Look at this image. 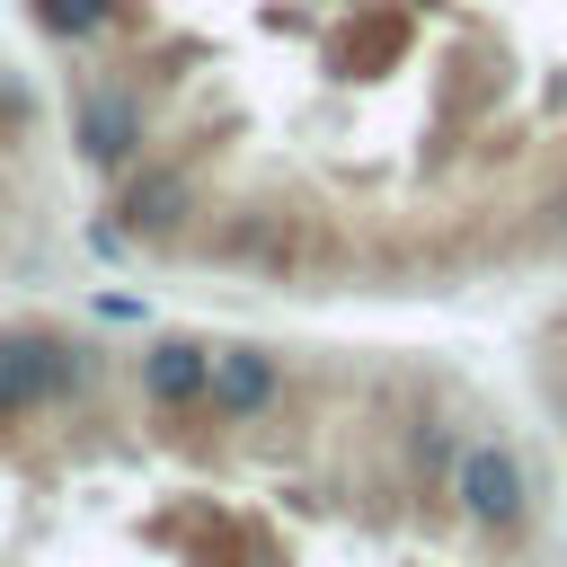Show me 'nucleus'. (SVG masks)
Returning <instances> with one entry per match:
<instances>
[{"label": "nucleus", "instance_id": "f257e3e1", "mask_svg": "<svg viewBox=\"0 0 567 567\" xmlns=\"http://www.w3.org/2000/svg\"><path fill=\"white\" fill-rule=\"evenodd\" d=\"M452 505H461V523L470 532H487V540H514L523 523H532V470H523V452L514 443H496V434H470L461 443V461H452V487H443Z\"/></svg>", "mask_w": 567, "mask_h": 567}, {"label": "nucleus", "instance_id": "1a4fd4ad", "mask_svg": "<svg viewBox=\"0 0 567 567\" xmlns=\"http://www.w3.org/2000/svg\"><path fill=\"white\" fill-rule=\"evenodd\" d=\"M549 239H558V248H567V186H558V195H549Z\"/></svg>", "mask_w": 567, "mask_h": 567}, {"label": "nucleus", "instance_id": "20e7f679", "mask_svg": "<svg viewBox=\"0 0 567 567\" xmlns=\"http://www.w3.org/2000/svg\"><path fill=\"white\" fill-rule=\"evenodd\" d=\"M275 399H284V354H275V346H248V337L213 346V399H204V416H221V425H266Z\"/></svg>", "mask_w": 567, "mask_h": 567}, {"label": "nucleus", "instance_id": "0eeeda50", "mask_svg": "<svg viewBox=\"0 0 567 567\" xmlns=\"http://www.w3.org/2000/svg\"><path fill=\"white\" fill-rule=\"evenodd\" d=\"M35 9V27L53 35V44H89V35H106V18H115V0H27Z\"/></svg>", "mask_w": 567, "mask_h": 567}, {"label": "nucleus", "instance_id": "39448f33", "mask_svg": "<svg viewBox=\"0 0 567 567\" xmlns=\"http://www.w3.org/2000/svg\"><path fill=\"white\" fill-rule=\"evenodd\" d=\"M115 221H124V239H177V230L195 221V177L168 168V159L124 168V186H115Z\"/></svg>", "mask_w": 567, "mask_h": 567}, {"label": "nucleus", "instance_id": "f03ea898", "mask_svg": "<svg viewBox=\"0 0 567 567\" xmlns=\"http://www.w3.org/2000/svg\"><path fill=\"white\" fill-rule=\"evenodd\" d=\"M89 381V346L62 328H0V425H27L35 408H62Z\"/></svg>", "mask_w": 567, "mask_h": 567}, {"label": "nucleus", "instance_id": "423d86ee", "mask_svg": "<svg viewBox=\"0 0 567 567\" xmlns=\"http://www.w3.org/2000/svg\"><path fill=\"white\" fill-rule=\"evenodd\" d=\"M133 381H142L151 416H195L213 399V346L204 337H151L142 363H133Z\"/></svg>", "mask_w": 567, "mask_h": 567}, {"label": "nucleus", "instance_id": "6e6552de", "mask_svg": "<svg viewBox=\"0 0 567 567\" xmlns=\"http://www.w3.org/2000/svg\"><path fill=\"white\" fill-rule=\"evenodd\" d=\"M408 452H416V470H425V478H443V487H452V461H461V434H452L443 416H416V425H408Z\"/></svg>", "mask_w": 567, "mask_h": 567}, {"label": "nucleus", "instance_id": "7ed1b4c3", "mask_svg": "<svg viewBox=\"0 0 567 567\" xmlns=\"http://www.w3.org/2000/svg\"><path fill=\"white\" fill-rule=\"evenodd\" d=\"M71 142H80V159L89 168H142V142H151V115H142V97L124 89V80H97V89H80V106H71Z\"/></svg>", "mask_w": 567, "mask_h": 567}]
</instances>
